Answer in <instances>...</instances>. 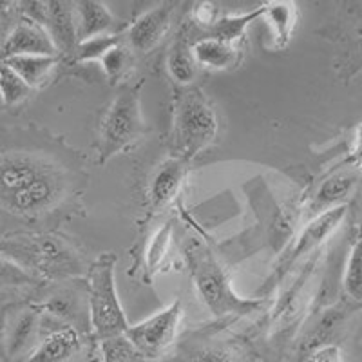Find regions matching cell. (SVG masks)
Here are the masks:
<instances>
[{
	"mask_svg": "<svg viewBox=\"0 0 362 362\" xmlns=\"http://www.w3.org/2000/svg\"><path fill=\"white\" fill-rule=\"evenodd\" d=\"M261 18L270 28L274 45L277 49L286 47L297 25V8L293 2L276 0L261 6Z\"/></svg>",
	"mask_w": 362,
	"mask_h": 362,
	"instance_id": "17",
	"label": "cell"
},
{
	"mask_svg": "<svg viewBox=\"0 0 362 362\" xmlns=\"http://www.w3.org/2000/svg\"><path fill=\"white\" fill-rule=\"evenodd\" d=\"M78 13V44L103 35H115L116 21L105 4L96 0L76 2Z\"/></svg>",
	"mask_w": 362,
	"mask_h": 362,
	"instance_id": "18",
	"label": "cell"
},
{
	"mask_svg": "<svg viewBox=\"0 0 362 362\" xmlns=\"http://www.w3.org/2000/svg\"><path fill=\"white\" fill-rule=\"evenodd\" d=\"M31 87L11 67L0 60V93L4 96L6 109L18 107L31 95Z\"/></svg>",
	"mask_w": 362,
	"mask_h": 362,
	"instance_id": "23",
	"label": "cell"
},
{
	"mask_svg": "<svg viewBox=\"0 0 362 362\" xmlns=\"http://www.w3.org/2000/svg\"><path fill=\"white\" fill-rule=\"evenodd\" d=\"M69 176L44 136L33 129L0 131V226H38L60 212Z\"/></svg>",
	"mask_w": 362,
	"mask_h": 362,
	"instance_id": "1",
	"label": "cell"
},
{
	"mask_svg": "<svg viewBox=\"0 0 362 362\" xmlns=\"http://www.w3.org/2000/svg\"><path fill=\"white\" fill-rule=\"evenodd\" d=\"M189 362H241L239 348L234 344H209L192 351Z\"/></svg>",
	"mask_w": 362,
	"mask_h": 362,
	"instance_id": "29",
	"label": "cell"
},
{
	"mask_svg": "<svg viewBox=\"0 0 362 362\" xmlns=\"http://www.w3.org/2000/svg\"><path fill=\"white\" fill-rule=\"evenodd\" d=\"M42 281L0 255V308L18 300H29L42 286Z\"/></svg>",
	"mask_w": 362,
	"mask_h": 362,
	"instance_id": "14",
	"label": "cell"
},
{
	"mask_svg": "<svg viewBox=\"0 0 362 362\" xmlns=\"http://www.w3.org/2000/svg\"><path fill=\"white\" fill-rule=\"evenodd\" d=\"M167 69L173 80H176L181 86H189L198 74V64L194 60L192 49L187 44L185 38H180L173 45L169 57H167Z\"/></svg>",
	"mask_w": 362,
	"mask_h": 362,
	"instance_id": "21",
	"label": "cell"
},
{
	"mask_svg": "<svg viewBox=\"0 0 362 362\" xmlns=\"http://www.w3.org/2000/svg\"><path fill=\"white\" fill-rule=\"evenodd\" d=\"M308 358V362H344V354H342L341 346L328 344L313 351Z\"/></svg>",
	"mask_w": 362,
	"mask_h": 362,
	"instance_id": "30",
	"label": "cell"
},
{
	"mask_svg": "<svg viewBox=\"0 0 362 362\" xmlns=\"http://www.w3.org/2000/svg\"><path fill=\"white\" fill-rule=\"evenodd\" d=\"M0 255L42 283H64L82 276L83 261L69 241L51 232H25L0 238Z\"/></svg>",
	"mask_w": 362,
	"mask_h": 362,
	"instance_id": "2",
	"label": "cell"
},
{
	"mask_svg": "<svg viewBox=\"0 0 362 362\" xmlns=\"http://www.w3.org/2000/svg\"><path fill=\"white\" fill-rule=\"evenodd\" d=\"M100 66L111 82H118V80L124 78V74L127 73L129 66H131V49L124 44L115 45L112 49L103 54Z\"/></svg>",
	"mask_w": 362,
	"mask_h": 362,
	"instance_id": "27",
	"label": "cell"
},
{
	"mask_svg": "<svg viewBox=\"0 0 362 362\" xmlns=\"http://www.w3.org/2000/svg\"><path fill=\"white\" fill-rule=\"evenodd\" d=\"M218 136V116L210 100L198 87L181 90L174 105L173 144L176 156L190 161Z\"/></svg>",
	"mask_w": 362,
	"mask_h": 362,
	"instance_id": "5",
	"label": "cell"
},
{
	"mask_svg": "<svg viewBox=\"0 0 362 362\" xmlns=\"http://www.w3.org/2000/svg\"><path fill=\"white\" fill-rule=\"evenodd\" d=\"M344 214H346V206L341 205L337 206V209L328 210V212L319 216L315 221L310 223L308 228L300 234L299 241H297L296 247L292 248L288 257H284V261L281 263V268H277V274H281L283 270H288L297 257L305 255L306 252H310L312 248H315L317 245L322 243V239L328 238V235L337 228V225L342 221Z\"/></svg>",
	"mask_w": 362,
	"mask_h": 362,
	"instance_id": "15",
	"label": "cell"
},
{
	"mask_svg": "<svg viewBox=\"0 0 362 362\" xmlns=\"http://www.w3.org/2000/svg\"><path fill=\"white\" fill-rule=\"evenodd\" d=\"M22 17L31 18L47 31L58 57H71L78 47V13L76 2H18Z\"/></svg>",
	"mask_w": 362,
	"mask_h": 362,
	"instance_id": "8",
	"label": "cell"
},
{
	"mask_svg": "<svg viewBox=\"0 0 362 362\" xmlns=\"http://www.w3.org/2000/svg\"><path fill=\"white\" fill-rule=\"evenodd\" d=\"M170 243H173V221L165 223L154 232L147 250H145V270L147 277H154L156 272L163 268L167 255H169Z\"/></svg>",
	"mask_w": 362,
	"mask_h": 362,
	"instance_id": "22",
	"label": "cell"
},
{
	"mask_svg": "<svg viewBox=\"0 0 362 362\" xmlns=\"http://www.w3.org/2000/svg\"><path fill=\"white\" fill-rule=\"evenodd\" d=\"M185 255L199 299L205 303L212 315H247L259 308L261 300L243 299L232 290L228 274L205 245L190 243L185 248Z\"/></svg>",
	"mask_w": 362,
	"mask_h": 362,
	"instance_id": "3",
	"label": "cell"
},
{
	"mask_svg": "<svg viewBox=\"0 0 362 362\" xmlns=\"http://www.w3.org/2000/svg\"><path fill=\"white\" fill-rule=\"evenodd\" d=\"M86 346L82 329L44 315V332L35 350L22 362H74Z\"/></svg>",
	"mask_w": 362,
	"mask_h": 362,
	"instance_id": "10",
	"label": "cell"
},
{
	"mask_svg": "<svg viewBox=\"0 0 362 362\" xmlns=\"http://www.w3.org/2000/svg\"><path fill=\"white\" fill-rule=\"evenodd\" d=\"M355 181H357V176H355L354 173H342L328 177V180L319 187L315 198H313V212H322V214H325L328 210L341 206V203L350 196Z\"/></svg>",
	"mask_w": 362,
	"mask_h": 362,
	"instance_id": "20",
	"label": "cell"
},
{
	"mask_svg": "<svg viewBox=\"0 0 362 362\" xmlns=\"http://www.w3.org/2000/svg\"><path fill=\"white\" fill-rule=\"evenodd\" d=\"M354 158L355 163L362 165V127L357 132V140H355V148H354Z\"/></svg>",
	"mask_w": 362,
	"mask_h": 362,
	"instance_id": "31",
	"label": "cell"
},
{
	"mask_svg": "<svg viewBox=\"0 0 362 362\" xmlns=\"http://www.w3.org/2000/svg\"><path fill=\"white\" fill-rule=\"evenodd\" d=\"M173 13L174 4H160L141 13L140 17L129 25L127 33H125V42H127L125 45L131 51H138V53H148L151 49H154L163 40L165 33L169 31Z\"/></svg>",
	"mask_w": 362,
	"mask_h": 362,
	"instance_id": "11",
	"label": "cell"
},
{
	"mask_svg": "<svg viewBox=\"0 0 362 362\" xmlns=\"http://www.w3.org/2000/svg\"><path fill=\"white\" fill-rule=\"evenodd\" d=\"M344 290L355 300H362V238L351 248L344 272Z\"/></svg>",
	"mask_w": 362,
	"mask_h": 362,
	"instance_id": "28",
	"label": "cell"
},
{
	"mask_svg": "<svg viewBox=\"0 0 362 362\" xmlns=\"http://www.w3.org/2000/svg\"><path fill=\"white\" fill-rule=\"evenodd\" d=\"M115 270L116 255L112 252H103L89 268L87 308H89L90 332L96 341L125 335L131 326L124 308L119 305Z\"/></svg>",
	"mask_w": 362,
	"mask_h": 362,
	"instance_id": "4",
	"label": "cell"
},
{
	"mask_svg": "<svg viewBox=\"0 0 362 362\" xmlns=\"http://www.w3.org/2000/svg\"><path fill=\"white\" fill-rule=\"evenodd\" d=\"M145 132L140 86H124L109 105L100 127V163H105L140 140Z\"/></svg>",
	"mask_w": 362,
	"mask_h": 362,
	"instance_id": "6",
	"label": "cell"
},
{
	"mask_svg": "<svg viewBox=\"0 0 362 362\" xmlns=\"http://www.w3.org/2000/svg\"><path fill=\"white\" fill-rule=\"evenodd\" d=\"M103 362H145L147 358L136 350L125 335L100 341Z\"/></svg>",
	"mask_w": 362,
	"mask_h": 362,
	"instance_id": "25",
	"label": "cell"
},
{
	"mask_svg": "<svg viewBox=\"0 0 362 362\" xmlns=\"http://www.w3.org/2000/svg\"><path fill=\"white\" fill-rule=\"evenodd\" d=\"M194 60L198 67H209V69H228L235 66L239 53L235 45L216 37H205L194 42L190 45Z\"/></svg>",
	"mask_w": 362,
	"mask_h": 362,
	"instance_id": "19",
	"label": "cell"
},
{
	"mask_svg": "<svg viewBox=\"0 0 362 362\" xmlns=\"http://www.w3.org/2000/svg\"><path fill=\"white\" fill-rule=\"evenodd\" d=\"M6 109V103H4V96H2V93H0V112L4 111Z\"/></svg>",
	"mask_w": 362,
	"mask_h": 362,
	"instance_id": "32",
	"label": "cell"
},
{
	"mask_svg": "<svg viewBox=\"0 0 362 362\" xmlns=\"http://www.w3.org/2000/svg\"><path fill=\"white\" fill-rule=\"evenodd\" d=\"M22 54H47V57H58L53 40L40 24L31 18L21 17L17 25L13 28L6 42L0 45V60L11 57H22Z\"/></svg>",
	"mask_w": 362,
	"mask_h": 362,
	"instance_id": "12",
	"label": "cell"
},
{
	"mask_svg": "<svg viewBox=\"0 0 362 362\" xmlns=\"http://www.w3.org/2000/svg\"><path fill=\"white\" fill-rule=\"evenodd\" d=\"M255 18H261V8H257L255 11L245 13V15H228V17L219 18L212 25V37L234 44L235 40L243 37L248 24L254 22Z\"/></svg>",
	"mask_w": 362,
	"mask_h": 362,
	"instance_id": "24",
	"label": "cell"
},
{
	"mask_svg": "<svg viewBox=\"0 0 362 362\" xmlns=\"http://www.w3.org/2000/svg\"><path fill=\"white\" fill-rule=\"evenodd\" d=\"M118 44H122V40L116 35L89 38V40L80 42L78 47H76V53H74V60L76 62H95V60H98L100 62L103 54Z\"/></svg>",
	"mask_w": 362,
	"mask_h": 362,
	"instance_id": "26",
	"label": "cell"
},
{
	"mask_svg": "<svg viewBox=\"0 0 362 362\" xmlns=\"http://www.w3.org/2000/svg\"><path fill=\"white\" fill-rule=\"evenodd\" d=\"M181 319H183V306L181 300L176 299L173 305L154 313L153 317L129 326L125 337L145 358H160L176 341Z\"/></svg>",
	"mask_w": 362,
	"mask_h": 362,
	"instance_id": "9",
	"label": "cell"
},
{
	"mask_svg": "<svg viewBox=\"0 0 362 362\" xmlns=\"http://www.w3.org/2000/svg\"><path fill=\"white\" fill-rule=\"evenodd\" d=\"M187 170H189V161L180 156L167 158L154 169L151 185H148V199L154 212H160L165 206H169L180 196Z\"/></svg>",
	"mask_w": 362,
	"mask_h": 362,
	"instance_id": "13",
	"label": "cell"
},
{
	"mask_svg": "<svg viewBox=\"0 0 362 362\" xmlns=\"http://www.w3.org/2000/svg\"><path fill=\"white\" fill-rule=\"evenodd\" d=\"M2 62L8 64L15 73L28 83L31 89H40L51 82L57 67L60 66V57L47 54H22V57L6 58Z\"/></svg>",
	"mask_w": 362,
	"mask_h": 362,
	"instance_id": "16",
	"label": "cell"
},
{
	"mask_svg": "<svg viewBox=\"0 0 362 362\" xmlns=\"http://www.w3.org/2000/svg\"><path fill=\"white\" fill-rule=\"evenodd\" d=\"M44 332V313L33 300H18L0 308V354L6 362H22Z\"/></svg>",
	"mask_w": 362,
	"mask_h": 362,
	"instance_id": "7",
	"label": "cell"
}]
</instances>
